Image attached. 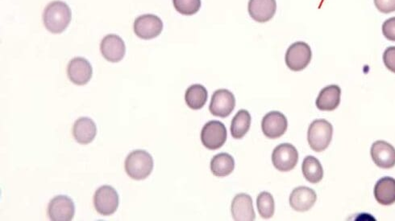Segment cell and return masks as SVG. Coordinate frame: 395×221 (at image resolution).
Instances as JSON below:
<instances>
[{
  "mask_svg": "<svg viewBox=\"0 0 395 221\" xmlns=\"http://www.w3.org/2000/svg\"><path fill=\"white\" fill-rule=\"evenodd\" d=\"M235 169V160L228 153L214 155L211 161V171L214 175L226 177L230 175Z\"/></svg>",
  "mask_w": 395,
  "mask_h": 221,
  "instance_id": "cell-23",
  "label": "cell"
},
{
  "mask_svg": "<svg viewBox=\"0 0 395 221\" xmlns=\"http://www.w3.org/2000/svg\"><path fill=\"white\" fill-rule=\"evenodd\" d=\"M333 127L325 119H317L311 122L307 131V141L311 148L315 152L325 151L333 140Z\"/></svg>",
  "mask_w": 395,
  "mask_h": 221,
  "instance_id": "cell-3",
  "label": "cell"
},
{
  "mask_svg": "<svg viewBox=\"0 0 395 221\" xmlns=\"http://www.w3.org/2000/svg\"><path fill=\"white\" fill-rule=\"evenodd\" d=\"M257 207L263 219H270L275 215V203L273 195L268 191H262L257 196Z\"/></svg>",
  "mask_w": 395,
  "mask_h": 221,
  "instance_id": "cell-25",
  "label": "cell"
},
{
  "mask_svg": "<svg viewBox=\"0 0 395 221\" xmlns=\"http://www.w3.org/2000/svg\"><path fill=\"white\" fill-rule=\"evenodd\" d=\"M384 65L388 70L395 73V47H389L383 54Z\"/></svg>",
  "mask_w": 395,
  "mask_h": 221,
  "instance_id": "cell-28",
  "label": "cell"
},
{
  "mask_svg": "<svg viewBox=\"0 0 395 221\" xmlns=\"http://www.w3.org/2000/svg\"><path fill=\"white\" fill-rule=\"evenodd\" d=\"M100 51L107 61L120 62L123 60L126 52L125 41L119 36L110 34L102 39Z\"/></svg>",
  "mask_w": 395,
  "mask_h": 221,
  "instance_id": "cell-13",
  "label": "cell"
},
{
  "mask_svg": "<svg viewBox=\"0 0 395 221\" xmlns=\"http://www.w3.org/2000/svg\"><path fill=\"white\" fill-rule=\"evenodd\" d=\"M120 204L119 195L116 190L109 185L97 189L94 195V206L100 214L111 215L116 212Z\"/></svg>",
  "mask_w": 395,
  "mask_h": 221,
  "instance_id": "cell-6",
  "label": "cell"
},
{
  "mask_svg": "<svg viewBox=\"0 0 395 221\" xmlns=\"http://www.w3.org/2000/svg\"><path fill=\"white\" fill-rule=\"evenodd\" d=\"M374 198L380 204L392 205L395 203V180L392 177H384L375 184Z\"/></svg>",
  "mask_w": 395,
  "mask_h": 221,
  "instance_id": "cell-20",
  "label": "cell"
},
{
  "mask_svg": "<svg viewBox=\"0 0 395 221\" xmlns=\"http://www.w3.org/2000/svg\"><path fill=\"white\" fill-rule=\"evenodd\" d=\"M370 154L374 163L380 169H389L395 166V148L387 142H374Z\"/></svg>",
  "mask_w": 395,
  "mask_h": 221,
  "instance_id": "cell-14",
  "label": "cell"
},
{
  "mask_svg": "<svg viewBox=\"0 0 395 221\" xmlns=\"http://www.w3.org/2000/svg\"><path fill=\"white\" fill-rule=\"evenodd\" d=\"M47 213L53 221H70L75 217V206L68 196L57 195L50 200Z\"/></svg>",
  "mask_w": 395,
  "mask_h": 221,
  "instance_id": "cell-9",
  "label": "cell"
},
{
  "mask_svg": "<svg viewBox=\"0 0 395 221\" xmlns=\"http://www.w3.org/2000/svg\"><path fill=\"white\" fill-rule=\"evenodd\" d=\"M236 106V98L231 91L218 90L213 93L209 110L213 116L227 117Z\"/></svg>",
  "mask_w": 395,
  "mask_h": 221,
  "instance_id": "cell-10",
  "label": "cell"
},
{
  "mask_svg": "<svg viewBox=\"0 0 395 221\" xmlns=\"http://www.w3.org/2000/svg\"><path fill=\"white\" fill-rule=\"evenodd\" d=\"M248 13L258 23L270 21L275 17L277 10L276 0H250Z\"/></svg>",
  "mask_w": 395,
  "mask_h": 221,
  "instance_id": "cell-16",
  "label": "cell"
},
{
  "mask_svg": "<svg viewBox=\"0 0 395 221\" xmlns=\"http://www.w3.org/2000/svg\"><path fill=\"white\" fill-rule=\"evenodd\" d=\"M154 165L153 157L147 151L136 150L127 156L125 169L131 179L143 180L152 173Z\"/></svg>",
  "mask_w": 395,
  "mask_h": 221,
  "instance_id": "cell-2",
  "label": "cell"
},
{
  "mask_svg": "<svg viewBox=\"0 0 395 221\" xmlns=\"http://www.w3.org/2000/svg\"><path fill=\"white\" fill-rule=\"evenodd\" d=\"M299 161V152L290 144H282L273 151L272 163L277 170L286 173L293 170Z\"/></svg>",
  "mask_w": 395,
  "mask_h": 221,
  "instance_id": "cell-7",
  "label": "cell"
},
{
  "mask_svg": "<svg viewBox=\"0 0 395 221\" xmlns=\"http://www.w3.org/2000/svg\"><path fill=\"white\" fill-rule=\"evenodd\" d=\"M72 12L68 5L62 1L52 2L48 5L43 14L44 24L52 33H62L71 21Z\"/></svg>",
  "mask_w": 395,
  "mask_h": 221,
  "instance_id": "cell-1",
  "label": "cell"
},
{
  "mask_svg": "<svg viewBox=\"0 0 395 221\" xmlns=\"http://www.w3.org/2000/svg\"><path fill=\"white\" fill-rule=\"evenodd\" d=\"M208 98L207 88L200 84L190 86L185 95L187 105L194 110L202 109Z\"/></svg>",
  "mask_w": 395,
  "mask_h": 221,
  "instance_id": "cell-22",
  "label": "cell"
},
{
  "mask_svg": "<svg viewBox=\"0 0 395 221\" xmlns=\"http://www.w3.org/2000/svg\"><path fill=\"white\" fill-rule=\"evenodd\" d=\"M302 174L311 184H318L324 178V169L314 156H306L302 164Z\"/></svg>",
  "mask_w": 395,
  "mask_h": 221,
  "instance_id": "cell-21",
  "label": "cell"
},
{
  "mask_svg": "<svg viewBox=\"0 0 395 221\" xmlns=\"http://www.w3.org/2000/svg\"><path fill=\"white\" fill-rule=\"evenodd\" d=\"M228 133L223 122L212 120L204 125L201 131V142L208 150H217L226 144Z\"/></svg>",
  "mask_w": 395,
  "mask_h": 221,
  "instance_id": "cell-5",
  "label": "cell"
},
{
  "mask_svg": "<svg viewBox=\"0 0 395 221\" xmlns=\"http://www.w3.org/2000/svg\"><path fill=\"white\" fill-rule=\"evenodd\" d=\"M317 195L313 189L307 186H297L290 196V205L297 212L304 213L313 207Z\"/></svg>",
  "mask_w": 395,
  "mask_h": 221,
  "instance_id": "cell-17",
  "label": "cell"
},
{
  "mask_svg": "<svg viewBox=\"0 0 395 221\" xmlns=\"http://www.w3.org/2000/svg\"><path fill=\"white\" fill-rule=\"evenodd\" d=\"M341 88L336 85L326 86L319 93L315 102L316 107L321 111H333L340 103Z\"/></svg>",
  "mask_w": 395,
  "mask_h": 221,
  "instance_id": "cell-19",
  "label": "cell"
},
{
  "mask_svg": "<svg viewBox=\"0 0 395 221\" xmlns=\"http://www.w3.org/2000/svg\"><path fill=\"white\" fill-rule=\"evenodd\" d=\"M374 4L380 12L389 14L395 12V0H374Z\"/></svg>",
  "mask_w": 395,
  "mask_h": 221,
  "instance_id": "cell-29",
  "label": "cell"
},
{
  "mask_svg": "<svg viewBox=\"0 0 395 221\" xmlns=\"http://www.w3.org/2000/svg\"><path fill=\"white\" fill-rule=\"evenodd\" d=\"M288 127L286 117L279 111L268 113L261 122L263 134L270 140L279 139L284 135Z\"/></svg>",
  "mask_w": 395,
  "mask_h": 221,
  "instance_id": "cell-11",
  "label": "cell"
},
{
  "mask_svg": "<svg viewBox=\"0 0 395 221\" xmlns=\"http://www.w3.org/2000/svg\"><path fill=\"white\" fill-rule=\"evenodd\" d=\"M312 58L311 47L305 42L292 44L287 49L285 61L291 70L300 72L309 66Z\"/></svg>",
  "mask_w": 395,
  "mask_h": 221,
  "instance_id": "cell-4",
  "label": "cell"
},
{
  "mask_svg": "<svg viewBox=\"0 0 395 221\" xmlns=\"http://www.w3.org/2000/svg\"><path fill=\"white\" fill-rule=\"evenodd\" d=\"M67 75L74 84L84 86L91 81L93 68L86 59L75 57L68 65Z\"/></svg>",
  "mask_w": 395,
  "mask_h": 221,
  "instance_id": "cell-12",
  "label": "cell"
},
{
  "mask_svg": "<svg viewBox=\"0 0 395 221\" xmlns=\"http://www.w3.org/2000/svg\"><path fill=\"white\" fill-rule=\"evenodd\" d=\"M174 8L184 16H193L201 8V0H173Z\"/></svg>",
  "mask_w": 395,
  "mask_h": 221,
  "instance_id": "cell-26",
  "label": "cell"
},
{
  "mask_svg": "<svg viewBox=\"0 0 395 221\" xmlns=\"http://www.w3.org/2000/svg\"><path fill=\"white\" fill-rule=\"evenodd\" d=\"M97 127L95 122L89 117H82L73 126V135L80 144H89L95 140Z\"/></svg>",
  "mask_w": 395,
  "mask_h": 221,
  "instance_id": "cell-18",
  "label": "cell"
},
{
  "mask_svg": "<svg viewBox=\"0 0 395 221\" xmlns=\"http://www.w3.org/2000/svg\"><path fill=\"white\" fill-rule=\"evenodd\" d=\"M231 212L233 219L237 221H252L256 218L252 199L246 193L238 194L234 198Z\"/></svg>",
  "mask_w": 395,
  "mask_h": 221,
  "instance_id": "cell-15",
  "label": "cell"
},
{
  "mask_svg": "<svg viewBox=\"0 0 395 221\" xmlns=\"http://www.w3.org/2000/svg\"><path fill=\"white\" fill-rule=\"evenodd\" d=\"M163 30V22L155 15H143L136 19L134 32L143 40H151L160 35Z\"/></svg>",
  "mask_w": 395,
  "mask_h": 221,
  "instance_id": "cell-8",
  "label": "cell"
},
{
  "mask_svg": "<svg viewBox=\"0 0 395 221\" xmlns=\"http://www.w3.org/2000/svg\"><path fill=\"white\" fill-rule=\"evenodd\" d=\"M251 126V115L246 110H241L234 116L231 124V135L236 140L245 137Z\"/></svg>",
  "mask_w": 395,
  "mask_h": 221,
  "instance_id": "cell-24",
  "label": "cell"
},
{
  "mask_svg": "<svg viewBox=\"0 0 395 221\" xmlns=\"http://www.w3.org/2000/svg\"><path fill=\"white\" fill-rule=\"evenodd\" d=\"M383 34L387 40L395 41V17L389 18L383 23Z\"/></svg>",
  "mask_w": 395,
  "mask_h": 221,
  "instance_id": "cell-27",
  "label": "cell"
}]
</instances>
